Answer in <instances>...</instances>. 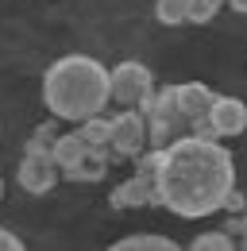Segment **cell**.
<instances>
[{"mask_svg": "<svg viewBox=\"0 0 247 251\" xmlns=\"http://www.w3.org/2000/svg\"><path fill=\"white\" fill-rule=\"evenodd\" d=\"M178 244L170 236H158V232H135V236H124L112 244V251H174Z\"/></svg>", "mask_w": 247, "mask_h": 251, "instance_id": "cell-12", "label": "cell"}, {"mask_svg": "<svg viewBox=\"0 0 247 251\" xmlns=\"http://www.w3.org/2000/svg\"><path fill=\"white\" fill-rule=\"evenodd\" d=\"M0 197H4V182H0Z\"/></svg>", "mask_w": 247, "mask_h": 251, "instance_id": "cell-19", "label": "cell"}, {"mask_svg": "<svg viewBox=\"0 0 247 251\" xmlns=\"http://www.w3.org/2000/svg\"><path fill=\"white\" fill-rule=\"evenodd\" d=\"M50 151H54V162H58V170L66 174L77 158L89 151V143L81 139V131H66V135H54V143H50Z\"/></svg>", "mask_w": 247, "mask_h": 251, "instance_id": "cell-11", "label": "cell"}, {"mask_svg": "<svg viewBox=\"0 0 247 251\" xmlns=\"http://www.w3.org/2000/svg\"><path fill=\"white\" fill-rule=\"evenodd\" d=\"M81 139L89 143V147H108V135H112V120H100V112L89 116V120H81Z\"/></svg>", "mask_w": 247, "mask_h": 251, "instance_id": "cell-14", "label": "cell"}, {"mask_svg": "<svg viewBox=\"0 0 247 251\" xmlns=\"http://www.w3.org/2000/svg\"><path fill=\"white\" fill-rule=\"evenodd\" d=\"M139 112L147 120V147H154V151L170 147L182 135H193V124H189L182 100H178V85H162L158 93H151L139 104Z\"/></svg>", "mask_w": 247, "mask_h": 251, "instance_id": "cell-3", "label": "cell"}, {"mask_svg": "<svg viewBox=\"0 0 247 251\" xmlns=\"http://www.w3.org/2000/svg\"><path fill=\"white\" fill-rule=\"evenodd\" d=\"M154 16L166 27H182L189 24V0H154Z\"/></svg>", "mask_w": 247, "mask_h": 251, "instance_id": "cell-13", "label": "cell"}, {"mask_svg": "<svg viewBox=\"0 0 247 251\" xmlns=\"http://www.w3.org/2000/svg\"><path fill=\"white\" fill-rule=\"evenodd\" d=\"M108 162H112V151H108V147H89L62 178H70V182H100L104 170H108Z\"/></svg>", "mask_w": 247, "mask_h": 251, "instance_id": "cell-10", "label": "cell"}, {"mask_svg": "<svg viewBox=\"0 0 247 251\" xmlns=\"http://www.w3.org/2000/svg\"><path fill=\"white\" fill-rule=\"evenodd\" d=\"M147 147V120L139 108H120V116H112V135H108V151L112 158H139Z\"/></svg>", "mask_w": 247, "mask_h": 251, "instance_id": "cell-7", "label": "cell"}, {"mask_svg": "<svg viewBox=\"0 0 247 251\" xmlns=\"http://www.w3.org/2000/svg\"><path fill=\"white\" fill-rule=\"evenodd\" d=\"M178 100H182L185 116L193 124V135H209V108L216 100L213 89L205 81H185V85H178Z\"/></svg>", "mask_w": 247, "mask_h": 251, "instance_id": "cell-9", "label": "cell"}, {"mask_svg": "<svg viewBox=\"0 0 247 251\" xmlns=\"http://www.w3.org/2000/svg\"><path fill=\"white\" fill-rule=\"evenodd\" d=\"M116 209H135V205H158V151H143L135 158V174L112 189Z\"/></svg>", "mask_w": 247, "mask_h": 251, "instance_id": "cell-5", "label": "cell"}, {"mask_svg": "<svg viewBox=\"0 0 247 251\" xmlns=\"http://www.w3.org/2000/svg\"><path fill=\"white\" fill-rule=\"evenodd\" d=\"M50 143H54V127H39L35 131V139L27 143V151L20 158V186L27 189V193H50L54 182H58V162H54V151H50Z\"/></svg>", "mask_w": 247, "mask_h": 251, "instance_id": "cell-4", "label": "cell"}, {"mask_svg": "<svg viewBox=\"0 0 247 251\" xmlns=\"http://www.w3.org/2000/svg\"><path fill=\"white\" fill-rule=\"evenodd\" d=\"M232 12H240V16H247V0H224Z\"/></svg>", "mask_w": 247, "mask_h": 251, "instance_id": "cell-18", "label": "cell"}, {"mask_svg": "<svg viewBox=\"0 0 247 251\" xmlns=\"http://www.w3.org/2000/svg\"><path fill=\"white\" fill-rule=\"evenodd\" d=\"M189 248L193 251H232V236L228 232H201V236H193L189 240Z\"/></svg>", "mask_w": 247, "mask_h": 251, "instance_id": "cell-15", "label": "cell"}, {"mask_svg": "<svg viewBox=\"0 0 247 251\" xmlns=\"http://www.w3.org/2000/svg\"><path fill=\"white\" fill-rule=\"evenodd\" d=\"M247 127V104L240 97H216L209 108V135L216 139H232Z\"/></svg>", "mask_w": 247, "mask_h": 251, "instance_id": "cell-8", "label": "cell"}, {"mask_svg": "<svg viewBox=\"0 0 247 251\" xmlns=\"http://www.w3.org/2000/svg\"><path fill=\"white\" fill-rule=\"evenodd\" d=\"M43 100L58 120H89L97 116L112 93H108V70L89 54H66L47 70L43 77Z\"/></svg>", "mask_w": 247, "mask_h": 251, "instance_id": "cell-2", "label": "cell"}, {"mask_svg": "<svg viewBox=\"0 0 247 251\" xmlns=\"http://www.w3.org/2000/svg\"><path fill=\"white\" fill-rule=\"evenodd\" d=\"M236 166L216 135H182L158 151V205L182 220L213 217L232 201Z\"/></svg>", "mask_w": 247, "mask_h": 251, "instance_id": "cell-1", "label": "cell"}, {"mask_svg": "<svg viewBox=\"0 0 247 251\" xmlns=\"http://www.w3.org/2000/svg\"><path fill=\"white\" fill-rule=\"evenodd\" d=\"M24 244H20V236L16 232H8V228H0V251H20Z\"/></svg>", "mask_w": 247, "mask_h": 251, "instance_id": "cell-17", "label": "cell"}, {"mask_svg": "<svg viewBox=\"0 0 247 251\" xmlns=\"http://www.w3.org/2000/svg\"><path fill=\"white\" fill-rule=\"evenodd\" d=\"M108 93H112V104L120 108H139L154 93L151 70L143 62H120L116 70H108Z\"/></svg>", "mask_w": 247, "mask_h": 251, "instance_id": "cell-6", "label": "cell"}, {"mask_svg": "<svg viewBox=\"0 0 247 251\" xmlns=\"http://www.w3.org/2000/svg\"><path fill=\"white\" fill-rule=\"evenodd\" d=\"M224 8V0H189V24H209L216 12Z\"/></svg>", "mask_w": 247, "mask_h": 251, "instance_id": "cell-16", "label": "cell"}]
</instances>
